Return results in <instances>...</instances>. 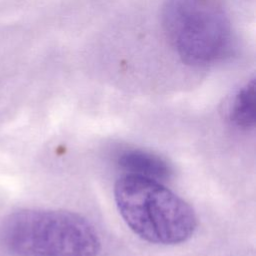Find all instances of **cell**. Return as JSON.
<instances>
[{"instance_id":"cell-1","label":"cell","mask_w":256,"mask_h":256,"mask_svg":"<svg viewBox=\"0 0 256 256\" xmlns=\"http://www.w3.org/2000/svg\"><path fill=\"white\" fill-rule=\"evenodd\" d=\"M114 200L130 230L152 244L186 242L198 226L194 209L158 180L124 175L114 185Z\"/></svg>"},{"instance_id":"cell-2","label":"cell","mask_w":256,"mask_h":256,"mask_svg":"<svg viewBox=\"0 0 256 256\" xmlns=\"http://www.w3.org/2000/svg\"><path fill=\"white\" fill-rule=\"evenodd\" d=\"M1 236L12 256H98L101 250L94 226L66 210L14 212L5 219Z\"/></svg>"},{"instance_id":"cell-5","label":"cell","mask_w":256,"mask_h":256,"mask_svg":"<svg viewBox=\"0 0 256 256\" xmlns=\"http://www.w3.org/2000/svg\"><path fill=\"white\" fill-rule=\"evenodd\" d=\"M230 121L242 129H251L256 123L255 79L247 82L234 96L229 109Z\"/></svg>"},{"instance_id":"cell-4","label":"cell","mask_w":256,"mask_h":256,"mask_svg":"<svg viewBox=\"0 0 256 256\" xmlns=\"http://www.w3.org/2000/svg\"><path fill=\"white\" fill-rule=\"evenodd\" d=\"M118 164L129 172L154 180L170 178L172 170L169 164L160 156L143 150H127L118 157Z\"/></svg>"},{"instance_id":"cell-3","label":"cell","mask_w":256,"mask_h":256,"mask_svg":"<svg viewBox=\"0 0 256 256\" xmlns=\"http://www.w3.org/2000/svg\"><path fill=\"white\" fill-rule=\"evenodd\" d=\"M162 25L179 57L204 66L224 56L230 44V26L224 12L209 0H168Z\"/></svg>"}]
</instances>
